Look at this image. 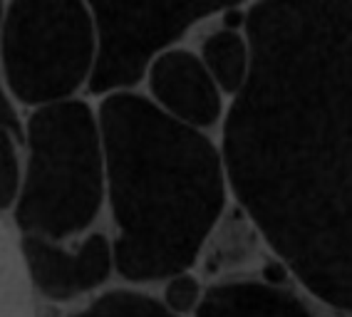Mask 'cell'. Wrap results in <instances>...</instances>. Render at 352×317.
Instances as JSON below:
<instances>
[{
    "instance_id": "cell-6",
    "label": "cell",
    "mask_w": 352,
    "mask_h": 317,
    "mask_svg": "<svg viewBox=\"0 0 352 317\" xmlns=\"http://www.w3.org/2000/svg\"><path fill=\"white\" fill-rule=\"evenodd\" d=\"M20 248L32 285L52 300H69L95 290L112 270V248L104 235H89L75 253H69L43 235L25 233Z\"/></svg>"
},
{
    "instance_id": "cell-1",
    "label": "cell",
    "mask_w": 352,
    "mask_h": 317,
    "mask_svg": "<svg viewBox=\"0 0 352 317\" xmlns=\"http://www.w3.org/2000/svg\"><path fill=\"white\" fill-rule=\"evenodd\" d=\"M223 127L236 198L315 298L352 307L350 0H258Z\"/></svg>"
},
{
    "instance_id": "cell-8",
    "label": "cell",
    "mask_w": 352,
    "mask_h": 317,
    "mask_svg": "<svg viewBox=\"0 0 352 317\" xmlns=\"http://www.w3.org/2000/svg\"><path fill=\"white\" fill-rule=\"evenodd\" d=\"M194 312L199 317H313V307L298 295L263 283H223L208 287Z\"/></svg>"
},
{
    "instance_id": "cell-4",
    "label": "cell",
    "mask_w": 352,
    "mask_h": 317,
    "mask_svg": "<svg viewBox=\"0 0 352 317\" xmlns=\"http://www.w3.org/2000/svg\"><path fill=\"white\" fill-rule=\"evenodd\" d=\"M8 87L25 104L72 95L95 67L97 25L82 0H13L0 25Z\"/></svg>"
},
{
    "instance_id": "cell-11",
    "label": "cell",
    "mask_w": 352,
    "mask_h": 317,
    "mask_svg": "<svg viewBox=\"0 0 352 317\" xmlns=\"http://www.w3.org/2000/svg\"><path fill=\"white\" fill-rule=\"evenodd\" d=\"M87 312H95V315H166L169 307L144 292L112 290L97 298L87 307Z\"/></svg>"
},
{
    "instance_id": "cell-3",
    "label": "cell",
    "mask_w": 352,
    "mask_h": 317,
    "mask_svg": "<svg viewBox=\"0 0 352 317\" xmlns=\"http://www.w3.org/2000/svg\"><path fill=\"white\" fill-rule=\"evenodd\" d=\"M30 161L15 221L25 233L65 238L95 221L104 156L97 119L85 102H47L28 127Z\"/></svg>"
},
{
    "instance_id": "cell-9",
    "label": "cell",
    "mask_w": 352,
    "mask_h": 317,
    "mask_svg": "<svg viewBox=\"0 0 352 317\" xmlns=\"http://www.w3.org/2000/svg\"><path fill=\"white\" fill-rule=\"evenodd\" d=\"M204 64L223 92H239L248 72V45L233 30H219L204 43Z\"/></svg>"
},
{
    "instance_id": "cell-14",
    "label": "cell",
    "mask_w": 352,
    "mask_h": 317,
    "mask_svg": "<svg viewBox=\"0 0 352 317\" xmlns=\"http://www.w3.org/2000/svg\"><path fill=\"white\" fill-rule=\"evenodd\" d=\"M0 10H3V0H0ZM0 127L10 129L13 134L20 132V124H18V115H15L13 104L8 102L6 92H3V87H0Z\"/></svg>"
},
{
    "instance_id": "cell-12",
    "label": "cell",
    "mask_w": 352,
    "mask_h": 317,
    "mask_svg": "<svg viewBox=\"0 0 352 317\" xmlns=\"http://www.w3.org/2000/svg\"><path fill=\"white\" fill-rule=\"evenodd\" d=\"M18 156L13 146V132L0 127V211L8 209L18 196Z\"/></svg>"
},
{
    "instance_id": "cell-2",
    "label": "cell",
    "mask_w": 352,
    "mask_h": 317,
    "mask_svg": "<svg viewBox=\"0 0 352 317\" xmlns=\"http://www.w3.org/2000/svg\"><path fill=\"white\" fill-rule=\"evenodd\" d=\"M97 127L117 223V270L134 283L184 273L226 201L216 146L132 92L102 102Z\"/></svg>"
},
{
    "instance_id": "cell-10",
    "label": "cell",
    "mask_w": 352,
    "mask_h": 317,
    "mask_svg": "<svg viewBox=\"0 0 352 317\" xmlns=\"http://www.w3.org/2000/svg\"><path fill=\"white\" fill-rule=\"evenodd\" d=\"M30 300L23 280V266L15 258L6 231L0 228V315H28Z\"/></svg>"
},
{
    "instance_id": "cell-5",
    "label": "cell",
    "mask_w": 352,
    "mask_h": 317,
    "mask_svg": "<svg viewBox=\"0 0 352 317\" xmlns=\"http://www.w3.org/2000/svg\"><path fill=\"white\" fill-rule=\"evenodd\" d=\"M241 0H89L97 25L92 92L134 84L146 64L194 23Z\"/></svg>"
},
{
    "instance_id": "cell-13",
    "label": "cell",
    "mask_w": 352,
    "mask_h": 317,
    "mask_svg": "<svg viewBox=\"0 0 352 317\" xmlns=\"http://www.w3.org/2000/svg\"><path fill=\"white\" fill-rule=\"evenodd\" d=\"M201 298V287L191 275L176 273L174 280L166 285L164 292V305L169 307V312H191Z\"/></svg>"
},
{
    "instance_id": "cell-7",
    "label": "cell",
    "mask_w": 352,
    "mask_h": 317,
    "mask_svg": "<svg viewBox=\"0 0 352 317\" xmlns=\"http://www.w3.org/2000/svg\"><path fill=\"white\" fill-rule=\"evenodd\" d=\"M146 64L162 109L191 127H211L221 117V97L206 64L186 50H159Z\"/></svg>"
}]
</instances>
